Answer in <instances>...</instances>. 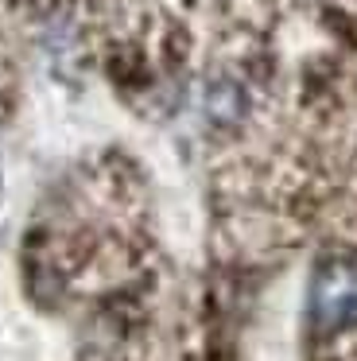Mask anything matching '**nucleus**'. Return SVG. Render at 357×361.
I'll return each mask as SVG.
<instances>
[{"label": "nucleus", "mask_w": 357, "mask_h": 361, "mask_svg": "<svg viewBox=\"0 0 357 361\" xmlns=\"http://www.w3.org/2000/svg\"><path fill=\"white\" fill-rule=\"evenodd\" d=\"M202 109L214 125L229 128V125H241L248 113V94L237 78H214L206 86V97H202Z\"/></svg>", "instance_id": "f03ea898"}, {"label": "nucleus", "mask_w": 357, "mask_h": 361, "mask_svg": "<svg viewBox=\"0 0 357 361\" xmlns=\"http://www.w3.org/2000/svg\"><path fill=\"white\" fill-rule=\"evenodd\" d=\"M310 322L318 334L357 330V260L330 257L310 280Z\"/></svg>", "instance_id": "f257e3e1"}]
</instances>
